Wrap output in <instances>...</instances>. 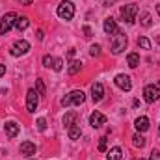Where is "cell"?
<instances>
[{"mask_svg":"<svg viewBox=\"0 0 160 160\" xmlns=\"http://www.w3.org/2000/svg\"><path fill=\"white\" fill-rule=\"evenodd\" d=\"M138 45H140L142 48H145V50L151 48V41L147 39V38H140V39H138Z\"/></svg>","mask_w":160,"mask_h":160,"instance_id":"26","label":"cell"},{"mask_svg":"<svg viewBox=\"0 0 160 160\" xmlns=\"http://www.w3.org/2000/svg\"><path fill=\"white\" fill-rule=\"evenodd\" d=\"M132 143H134L136 147H143V145H145V138H143L142 134H134V136H132Z\"/></svg>","mask_w":160,"mask_h":160,"instance_id":"23","label":"cell"},{"mask_svg":"<svg viewBox=\"0 0 160 160\" xmlns=\"http://www.w3.org/2000/svg\"><path fill=\"white\" fill-rule=\"evenodd\" d=\"M86 101V93L82 89H75L69 95H65L62 99V106H71V104H82Z\"/></svg>","mask_w":160,"mask_h":160,"instance_id":"2","label":"cell"},{"mask_svg":"<svg viewBox=\"0 0 160 160\" xmlns=\"http://www.w3.org/2000/svg\"><path fill=\"white\" fill-rule=\"evenodd\" d=\"M58 17L63 19V21H71L75 17V4L71 0H63L58 6Z\"/></svg>","mask_w":160,"mask_h":160,"instance_id":"1","label":"cell"},{"mask_svg":"<svg viewBox=\"0 0 160 160\" xmlns=\"http://www.w3.org/2000/svg\"><path fill=\"white\" fill-rule=\"evenodd\" d=\"M21 155H24V157L36 155V143H32V142H22V143H21Z\"/></svg>","mask_w":160,"mask_h":160,"instance_id":"14","label":"cell"},{"mask_svg":"<svg viewBox=\"0 0 160 160\" xmlns=\"http://www.w3.org/2000/svg\"><path fill=\"white\" fill-rule=\"evenodd\" d=\"M52 62H54V58H50V56H45L43 58V65L45 67H52Z\"/></svg>","mask_w":160,"mask_h":160,"instance_id":"30","label":"cell"},{"mask_svg":"<svg viewBox=\"0 0 160 160\" xmlns=\"http://www.w3.org/2000/svg\"><path fill=\"white\" fill-rule=\"evenodd\" d=\"M28 24H30V21H28V17H17V21H15V28L19 30V32H22V30H26L28 28Z\"/></svg>","mask_w":160,"mask_h":160,"instance_id":"17","label":"cell"},{"mask_svg":"<svg viewBox=\"0 0 160 160\" xmlns=\"http://www.w3.org/2000/svg\"><path fill=\"white\" fill-rule=\"evenodd\" d=\"M28 50H30V43L26 39H19V41H15L13 47H11V56H22Z\"/></svg>","mask_w":160,"mask_h":160,"instance_id":"7","label":"cell"},{"mask_svg":"<svg viewBox=\"0 0 160 160\" xmlns=\"http://www.w3.org/2000/svg\"><path fill=\"white\" fill-rule=\"evenodd\" d=\"M106 143H108V138H106V136H102V138L99 140V151H102V153H104V151H106Z\"/></svg>","mask_w":160,"mask_h":160,"instance_id":"28","label":"cell"},{"mask_svg":"<svg viewBox=\"0 0 160 160\" xmlns=\"http://www.w3.org/2000/svg\"><path fill=\"white\" fill-rule=\"evenodd\" d=\"M134 160H143V158H134Z\"/></svg>","mask_w":160,"mask_h":160,"instance_id":"38","label":"cell"},{"mask_svg":"<svg viewBox=\"0 0 160 160\" xmlns=\"http://www.w3.org/2000/svg\"><path fill=\"white\" fill-rule=\"evenodd\" d=\"M134 127H136L138 132H145V130L149 128V119H147L145 116H142V118H138V119L134 121Z\"/></svg>","mask_w":160,"mask_h":160,"instance_id":"15","label":"cell"},{"mask_svg":"<svg viewBox=\"0 0 160 160\" xmlns=\"http://www.w3.org/2000/svg\"><path fill=\"white\" fill-rule=\"evenodd\" d=\"M4 75H6V65L0 63V77H4Z\"/></svg>","mask_w":160,"mask_h":160,"instance_id":"34","label":"cell"},{"mask_svg":"<svg viewBox=\"0 0 160 160\" xmlns=\"http://www.w3.org/2000/svg\"><path fill=\"white\" fill-rule=\"evenodd\" d=\"M127 36L123 34V32H118V34H114L112 36V41H110V45H112V54H121L123 50H125V47H127Z\"/></svg>","mask_w":160,"mask_h":160,"instance_id":"3","label":"cell"},{"mask_svg":"<svg viewBox=\"0 0 160 160\" xmlns=\"http://www.w3.org/2000/svg\"><path fill=\"white\" fill-rule=\"evenodd\" d=\"M36 125H38V128H39L41 132H43V130H47V119H45V118H39Z\"/></svg>","mask_w":160,"mask_h":160,"instance_id":"29","label":"cell"},{"mask_svg":"<svg viewBox=\"0 0 160 160\" xmlns=\"http://www.w3.org/2000/svg\"><path fill=\"white\" fill-rule=\"evenodd\" d=\"M75 52H77L75 48H69V50H67V56H69V58H73V56H75Z\"/></svg>","mask_w":160,"mask_h":160,"instance_id":"33","label":"cell"},{"mask_svg":"<svg viewBox=\"0 0 160 160\" xmlns=\"http://www.w3.org/2000/svg\"><path fill=\"white\" fill-rule=\"evenodd\" d=\"M67 134H69V138H71V140H78L80 134H82V130H80V125H78V123H73V125L67 128Z\"/></svg>","mask_w":160,"mask_h":160,"instance_id":"16","label":"cell"},{"mask_svg":"<svg viewBox=\"0 0 160 160\" xmlns=\"http://www.w3.org/2000/svg\"><path fill=\"white\" fill-rule=\"evenodd\" d=\"M136 15H138V8H136V4H127V6L121 8V17H123V21H125L127 24H134Z\"/></svg>","mask_w":160,"mask_h":160,"instance_id":"4","label":"cell"},{"mask_svg":"<svg viewBox=\"0 0 160 160\" xmlns=\"http://www.w3.org/2000/svg\"><path fill=\"white\" fill-rule=\"evenodd\" d=\"M62 67H63V60H62V58H54L52 69H54V71H62Z\"/></svg>","mask_w":160,"mask_h":160,"instance_id":"25","label":"cell"},{"mask_svg":"<svg viewBox=\"0 0 160 160\" xmlns=\"http://www.w3.org/2000/svg\"><path fill=\"white\" fill-rule=\"evenodd\" d=\"M91 97H93V102H101L102 97H104V86L101 82H95L91 86Z\"/></svg>","mask_w":160,"mask_h":160,"instance_id":"10","label":"cell"},{"mask_svg":"<svg viewBox=\"0 0 160 160\" xmlns=\"http://www.w3.org/2000/svg\"><path fill=\"white\" fill-rule=\"evenodd\" d=\"M4 128H6V134H8L9 138H15V136L19 134V130H21V127H19L15 121H8V123L4 125Z\"/></svg>","mask_w":160,"mask_h":160,"instance_id":"13","label":"cell"},{"mask_svg":"<svg viewBox=\"0 0 160 160\" xmlns=\"http://www.w3.org/2000/svg\"><path fill=\"white\" fill-rule=\"evenodd\" d=\"M104 123H106V116L101 114V112H97V110L89 116V125H91L93 128H99V127H102Z\"/></svg>","mask_w":160,"mask_h":160,"instance_id":"11","label":"cell"},{"mask_svg":"<svg viewBox=\"0 0 160 160\" xmlns=\"http://www.w3.org/2000/svg\"><path fill=\"white\" fill-rule=\"evenodd\" d=\"M15 21H17V13H13V11L6 13V15L2 17V21H0V34L6 36V34L11 30V26H15Z\"/></svg>","mask_w":160,"mask_h":160,"instance_id":"5","label":"cell"},{"mask_svg":"<svg viewBox=\"0 0 160 160\" xmlns=\"http://www.w3.org/2000/svg\"><path fill=\"white\" fill-rule=\"evenodd\" d=\"M84 34H86V38H91L93 36V30L89 26H84Z\"/></svg>","mask_w":160,"mask_h":160,"instance_id":"32","label":"cell"},{"mask_svg":"<svg viewBox=\"0 0 160 160\" xmlns=\"http://www.w3.org/2000/svg\"><path fill=\"white\" fill-rule=\"evenodd\" d=\"M80 69H82V62H78V60H73V62L69 63V67H67L69 75H77Z\"/></svg>","mask_w":160,"mask_h":160,"instance_id":"20","label":"cell"},{"mask_svg":"<svg viewBox=\"0 0 160 160\" xmlns=\"http://www.w3.org/2000/svg\"><path fill=\"white\" fill-rule=\"evenodd\" d=\"M104 32L108 34V36H114V34H118L119 32V28H118V24H116V21L112 19V17H108V19H104Z\"/></svg>","mask_w":160,"mask_h":160,"instance_id":"12","label":"cell"},{"mask_svg":"<svg viewBox=\"0 0 160 160\" xmlns=\"http://www.w3.org/2000/svg\"><path fill=\"white\" fill-rule=\"evenodd\" d=\"M127 62H128V65L134 69V67H138L140 65V54L138 52H130L128 56H127Z\"/></svg>","mask_w":160,"mask_h":160,"instance_id":"19","label":"cell"},{"mask_svg":"<svg viewBox=\"0 0 160 160\" xmlns=\"http://www.w3.org/2000/svg\"><path fill=\"white\" fill-rule=\"evenodd\" d=\"M77 118H78V116H77V112H69V114H65V118H63V125L69 128L73 123H77Z\"/></svg>","mask_w":160,"mask_h":160,"instance_id":"21","label":"cell"},{"mask_svg":"<svg viewBox=\"0 0 160 160\" xmlns=\"http://www.w3.org/2000/svg\"><path fill=\"white\" fill-rule=\"evenodd\" d=\"M157 11H158V15H160V4H158V6H157Z\"/></svg>","mask_w":160,"mask_h":160,"instance_id":"37","label":"cell"},{"mask_svg":"<svg viewBox=\"0 0 160 160\" xmlns=\"http://www.w3.org/2000/svg\"><path fill=\"white\" fill-rule=\"evenodd\" d=\"M89 54H91L93 58H99V56H101V45H91Z\"/></svg>","mask_w":160,"mask_h":160,"instance_id":"24","label":"cell"},{"mask_svg":"<svg viewBox=\"0 0 160 160\" xmlns=\"http://www.w3.org/2000/svg\"><path fill=\"white\" fill-rule=\"evenodd\" d=\"M140 22H142V26L149 28V26H151V13L143 11V13H142V17H140Z\"/></svg>","mask_w":160,"mask_h":160,"instance_id":"22","label":"cell"},{"mask_svg":"<svg viewBox=\"0 0 160 160\" xmlns=\"http://www.w3.org/2000/svg\"><path fill=\"white\" fill-rule=\"evenodd\" d=\"M114 82H116V86H118L119 89H123V91H130V88H132L130 77H128V75H123V73H121V75H118Z\"/></svg>","mask_w":160,"mask_h":160,"instance_id":"9","label":"cell"},{"mask_svg":"<svg viewBox=\"0 0 160 160\" xmlns=\"http://www.w3.org/2000/svg\"><path fill=\"white\" fill-rule=\"evenodd\" d=\"M36 88H38V93H39V95H45V91H47V89H45V84H43V80H41V78L36 80Z\"/></svg>","mask_w":160,"mask_h":160,"instance_id":"27","label":"cell"},{"mask_svg":"<svg viewBox=\"0 0 160 160\" xmlns=\"http://www.w3.org/2000/svg\"><path fill=\"white\" fill-rule=\"evenodd\" d=\"M38 95H39V93H38L36 89H28V93H26V108H28L30 114L36 112V108H38V104H39Z\"/></svg>","mask_w":160,"mask_h":160,"instance_id":"8","label":"cell"},{"mask_svg":"<svg viewBox=\"0 0 160 160\" xmlns=\"http://www.w3.org/2000/svg\"><path fill=\"white\" fill-rule=\"evenodd\" d=\"M149 160H160V153L157 151V149H153V151H151V157H149Z\"/></svg>","mask_w":160,"mask_h":160,"instance_id":"31","label":"cell"},{"mask_svg":"<svg viewBox=\"0 0 160 160\" xmlns=\"http://www.w3.org/2000/svg\"><path fill=\"white\" fill-rule=\"evenodd\" d=\"M158 88H160V82H158Z\"/></svg>","mask_w":160,"mask_h":160,"instance_id":"40","label":"cell"},{"mask_svg":"<svg viewBox=\"0 0 160 160\" xmlns=\"http://www.w3.org/2000/svg\"><path fill=\"white\" fill-rule=\"evenodd\" d=\"M106 158L108 160H121L123 158V151H121V147H112V149L108 151Z\"/></svg>","mask_w":160,"mask_h":160,"instance_id":"18","label":"cell"},{"mask_svg":"<svg viewBox=\"0 0 160 160\" xmlns=\"http://www.w3.org/2000/svg\"><path fill=\"white\" fill-rule=\"evenodd\" d=\"M158 134H160V127H158Z\"/></svg>","mask_w":160,"mask_h":160,"instance_id":"39","label":"cell"},{"mask_svg":"<svg viewBox=\"0 0 160 160\" xmlns=\"http://www.w3.org/2000/svg\"><path fill=\"white\" fill-rule=\"evenodd\" d=\"M143 99H145V102H149V104L157 102L160 99V88L155 86V84L145 86V89H143Z\"/></svg>","mask_w":160,"mask_h":160,"instance_id":"6","label":"cell"},{"mask_svg":"<svg viewBox=\"0 0 160 160\" xmlns=\"http://www.w3.org/2000/svg\"><path fill=\"white\" fill-rule=\"evenodd\" d=\"M21 4H22V6H30V4H32V0H21Z\"/></svg>","mask_w":160,"mask_h":160,"instance_id":"35","label":"cell"},{"mask_svg":"<svg viewBox=\"0 0 160 160\" xmlns=\"http://www.w3.org/2000/svg\"><path fill=\"white\" fill-rule=\"evenodd\" d=\"M43 38H45V36H43V30H39V32H38V39H43Z\"/></svg>","mask_w":160,"mask_h":160,"instance_id":"36","label":"cell"}]
</instances>
